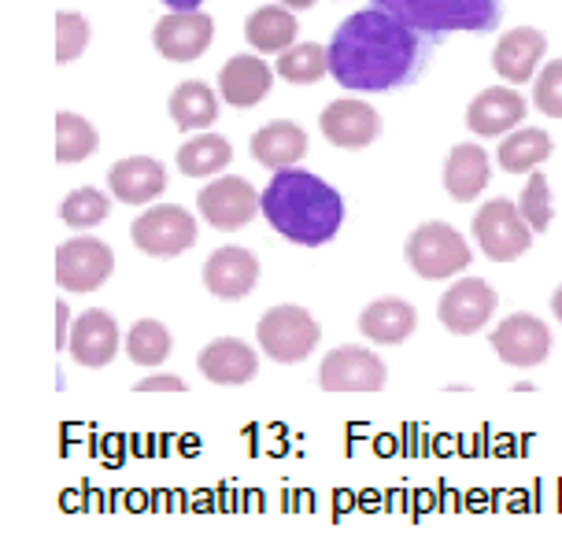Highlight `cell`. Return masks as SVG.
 I'll return each mask as SVG.
<instances>
[{
	"label": "cell",
	"instance_id": "obj_23",
	"mask_svg": "<svg viewBox=\"0 0 562 558\" xmlns=\"http://www.w3.org/2000/svg\"><path fill=\"white\" fill-rule=\"evenodd\" d=\"M248 148H252L256 163H263L267 171H285V167H296L307 156V134L304 126L278 118V123L259 126Z\"/></svg>",
	"mask_w": 562,
	"mask_h": 558
},
{
	"label": "cell",
	"instance_id": "obj_6",
	"mask_svg": "<svg viewBox=\"0 0 562 558\" xmlns=\"http://www.w3.org/2000/svg\"><path fill=\"white\" fill-rule=\"evenodd\" d=\"M474 241L481 244L492 263H515L533 244V226L521 218L518 204L507 196H496L474 215Z\"/></svg>",
	"mask_w": 562,
	"mask_h": 558
},
{
	"label": "cell",
	"instance_id": "obj_4",
	"mask_svg": "<svg viewBox=\"0 0 562 558\" xmlns=\"http://www.w3.org/2000/svg\"><path fill=\"white\" fill-rule=\"evenodd\" d=\"M256 341L267 358L274 363H304L323 341V326L311 318V311L296 304H278L259 318Z\"/></svg>",
	"mask_w": 562,
	"mask_h": 558
},
{
	"label": "cell",
	"instance_id": "obj_15",
	"mask_svg": "<svg viewBox=\"0 0 562 558\" xmlns=\"http://www.w3.org/2000/svg\"><path fill=\"white\" fill-rule=\"evenodd\" d=\"M259 282V259L248 248H215L204 263V285L218 300H245Z\"/></svg>",
	"mask_w": 562,
	"mask_h": 558
},
{
	"label": "cell",
	"instance_id": "obj_7",
	"mask_svg": "<svg viewBox=\"0 0 562 558\" xmlns=\"http://www.w3.org/2000/svg\"><path fill=\"white\" fill-rule=\"evenodd\" d=\"M130 237L145 255L175 259L196 244V218L182 204H159L134 218Z\"/></svg>",
	"mask_w": 562,
	"mask_h": 558
},
{
	"label": "cell",
	"instance_id": "obj_20",
	"mask_svg": "<svg viewBox=\"0 0 562 558\" xmlns=\"http://www.w3.org/2000/svg\"><path fill=\"white\" fill-rule=\"evenodd\" d=\"M196 371L215 385H248L259 374V358L252 344L237 337H218L196 355Z\"/></svg>",
	"mask_w": 562,
	"mask_h": 558
},
{
	"label": "cell",
	"instance_id": "obj_17",
	"mask_svg": "<svg viewBox=\"0 0 562 558\" xmlns=\"http://www.w3.org/2000/svg\"><path fill=\"white\" fill-rule=\"evenodd\" d=\"M548 53V37L533 26H515L492 48V67L510 86H521L537 75V64Z\"/></svg>",
	"mask_w": 562,
	"mask_h": 558
},
{
	"label": "cell",
	"instance_id": "obj_32",
	"mask_svg": "<svg viewBox=\"0 0 562 558\" xmlns=\"http://www.w3.org/2000/svg\"><path fill=\"white\" fill-rule=\"evenodd\" d=\"M112 215V196L100 193L93 185H82L59 204V218L75 229H89V226H100L104 218Z\"/></svg>",
	"mask_w": 562,
	"mask_h": 558
},
{
	"label": "cell",
	"instance_id": "obj_1",
	"mask_svg": "<svg viewBox=\"0 0 562 558\" xmlns=\"http://www.w3.org/2000/svg\"><path fill=\"white\" fill-rule=\"evenodd\" d=\"M326 56L329 75L348 93H393L426 71L434 45L429 34L370 4L334 30Z\"/></svg>",
	"mask_w": 562,
	"mask_h": 558
},
{
	"label": "cell",
	"instance_id": "obj_21",
	"mask_svg": "<svg viewBox=\"0 0 562 558\" xmlns=\"http://www.w3.org/2000/svg\"><path fill=\"white\" fill-rule=\"evenodd\" d=\"M274 86V71L252 53H240L226 59L223 71H218V89H223V101L229 107H252L270 93Z\"/></svg>",
	"mask_w": 562,
	"mask_h": 558
},
{
	"label": "cell",
	"instance_id": "obj_37",
	"mask_svg": "<svg viewBox=\"0 0 562 558\" xmlns=\"http://www.w3.org/2000/svg\"><path fill=\"white\" fill-rule=\"evenodd\" d=\"M56 318H59V333H56V348H67L70 344V322H67V304L56 307Z\"/></svg>",
	"mask_w": 562,
	"mask_h": 558
},
{
	"label": "cell",
	"instance_id": "obj_27",
	"mask_svg": "<svg viewBox=\"0 0 562 558\" xmlns=\"http://www.w3.org/2000/svg\"><path fill=\"white\" fill-rule=\"evenodd\" d=\"M167 107L178 129H207L218 118V101L204 82H182L170 93Z\"/></svg>",
	"mask_w": 562,
	"mask_h": 558
},
{
	"label": "cell",
	"instance_id": "obj_16",
	"mask_svg": "<svg viewBox=\"0 0 562 558\" xmlns=\"http://www.w3.org/2000/svg\"><path fill=\"white\" fill-rule=\"evenodd\" d=\"M67 352L75 355V363L89 366V371H97V366H108L119 352V326L115 318L108 311H100V307H89L75 318V326H70V344Z\"/></svg>",
	"mask_w": 562,
	"mask_h": 558
},
{
	"label": "cell",
	"instance_id": "obj_3",
	"mask_svg": "<svg viewBox=\"0 0 562 558\" xmlns=\"http://www.w3.org/2000/svg\"><path fill=\"white\" fill-rule=\"evenodd\" d=\"M422 34H488L504 19V0H367Z\"/></svg>",
	"mask_w": 562,
	"mask_h": 558
},
{
	"label": "cell",
	"instance_id": "obj_11",
	"mask_svg": "<svg viewBox=\"0 0 562 558\" xmlns=\"http://www.w3.org/2000/svg\"><path fill=\"white\" fill-rule=\"evenodd\" d=\"M196 212L215 229L234 234V229L252 223L256 215H263V204H259V193L252 189V182H245V178H237V174H226V178H218V182L200 189Z\"/></svg>",
	"mask_w": 562,
	"mask_h": 558
},
{
	"label": "cell",
	"instance_id": "obj_36",
	"mask_svg": "<svg viewBox=\"0 0 562 558\" xmlns=\"http://www.w3.org/2000/svg\"><path fill=\"white\" fill-rule=\"evenodd\" d=\"M186 382L178 374H156V377H145V382L134 385V392H182Z\"/></svg>",
	"mask_w": 562,
	"mask_h": 558
},
{
	"label": "cell",
	"instance_id": "obj_14",
	"mask_svg": "<svg viewBox=\"0 0 562 558\" xmlns=\"http://www.w3.org/2000/svg\"><path fill=\"white\" fill-rule=\"evenodd\" d=\"M318 126H323V137L334 148H348V152H356V148H367L370 141H378L381 115L367 101L345 96V101L326 104V112L318 115Z\"/></svg>",
	"mask_w": 562,
	"mask_h": 558
},
{
	"label": "cell",
	"instance_id": "obj_12",
	"mask_svg": "<svg viewBox=\"0 0 562 558\" xmlns=\"http://www.w3.org/2000/svg\"><path fill=\"white\" fill-rule=\"evenodd\" d=\"M492 348H496V355L504 358L507 366H521V371H529V366H540L544 358L551 355V330L548 322H540L537 315H507L504 322L492 330Z\"/></svg>",
	"mask_w": 562,
	"mask_h": 558
},
{
	"label": "cell",
	"instance_id": "obj_8",
	"mask_svg": "<svg viewBox=\"0 0 562 558\" xmlns=\"http://www.w3.org/2000/svg\"><path fill=\"white\" fill-rule=\"evenodd\" d=\"M115 271V252L100 237H75L56 248V282L64 293H97Z\"/></svg>",
	"mask_w": 562,
	"mask_h": 558
},
{
	"label": "cell",
	"instance_id": "obj_25",
	"mask_svg": "<svg viewBox=\"0 0 562 558\" xmlns=\"http://www.w3.org/2000/svg\"><path fill=\"white\" fill-rule=\"evenodd\" d=\"M296 34H300L296 15L281 4L259 8V12L248 15V23H245V37L256 53H285V48H293Z\"/></svg>",
	"mask_w": 562,
	"mask_h": 558
},
{
	"label": "cell",
	"instance_id": "obj_28",
	"mask_svg": "<svg viewBox=\"0 0 562 558\" xmlns=\"http://www.w3.org/2000/svg\"><path fill=\"white\" fill-rule=\"evenodd\" d=\"M229 159H234V148H229L226 137L196 134L178 148V171L186 178H207V174H218L223 167H229Z\"/></svg>",
	"mask_w": 562,
	"mask_h": 558
},
{
	"label": "cell",
	"instance_id": "obj_35",
	"mask_svg": "<svg viewBox=\"0 0 562 558\" xmlns=\"http://www.w3.org/2000/svg\"><path fill=\"white\" fill-rule=\"evenodd\" d=\"M533 104L540 115L562 118V59L548 64L533 82Z\"/></svg>",
	"mask_w": 562,
	"mask_h": 558
},
{
	"label": "cell",
	"instance_id": "obj_33",
	"mask_svg": "<svg viewBox=\"0 0 562 558\" xmlns=\"http://www.w3.org/2000/svg\"><path fill=\"white\" fill-rule=\"evenodd\" d=\"M518 212H521V218H526L529 226H533V234H544V229L551 226L555 207H551V185H548V178L540 171L529 174V182H526V189H521V196H518Z\"/></svg>",
	"mask_w": 562,
	"mask_h": 558
},
{
	"label": "cell",
	"instance_id": "obj_34",
	"mask_svg": "<svg viewBox=\"0 0 562 558\" xmlns=\"http://www.w3.org/2000/svg\"><path fill=\"white\" fill-rule=\"evenodd\" d=\"M89 45V23L78 12H59L56 15V64H70L86 53Z\"/></svg>",
	"mask_w": 562,
	"mask_h": 558
},
{
	"label": "cell",
	"instance_id": "obj_19",
	"mask_svg": "<svg viewBox=\"0 0 562 558\" xmlns=\"http://www.w3.org/2000/svg\"><path fill=\"white\" fill-rule=\"evenodd\" d=\"M167 182V167L153 156H126L108 171V189H112L115 201L123 204H148L164 193Z\"/></svg>",
	"mask_w": 562,
	"mask_h": 558
},
{
	"label": "cell",
	"instance_id": "obj_5",
	"mask_svg": "<svg viewBox=\"0 0 562 558\" xmlns=\"http://www.w3.org/2000/svg\"><path fill=\"white\" fill-rule=\"evenodd\" d=\"M411 271L426 282H440V277H451L470 266V244L463 241L456 226L448 223H422L415 234L407 237L404 248Z\"/></svg>",
	"mask_w": 562,
	"mask_h": 558
},
{
	"label": "cell",
	"instance_id": "obj_31",
	"mask_svg": "<svg viewBox=\"0 0 562 558\" xmlns=\"http://www.w3.org/2000/svg\"><path fill=\"white\" fill-rule=\"evenodd\" d=\"M100 137L97 129L75 112H59L56 115V159L59 163H82L97 152Z\"/></svg>",
	"mask_w": 562,
	"mask_h": 558
},
{
	"label": "cell",
	"instance_id": "obj_13",
	"mask_svg": "<svg viewBox=\"0 0 562 558\" xmlns=\"http://www.w3.org/2000/svg\"><path fill=\"white\" fill-rule=\"evenodd\" d=\"M211 37H215V23L204 12H170L153 30L156 53L170 64H193L207 53Z\"/></svg>",
	"mask_w": 562,
	"mask_h": 558
},
{
	"label": "cell",
	"instance_id": "obj_10",
	"mask_svg": "<svg viewBox=\"0 0 562 558\" xmlns=\"http://www.w3.org/2000/svg\"><path fill=\"white\" fill-rule=\"evenodd\" d=\"M385 363L363 344H340L334 348L323 366H318V385L326 392H378L385 388Z\"/></svg>",
	"mask_w": 562,
	"mask_h": 558
},
{
	"label": "cell",
	"instance_id": "obj_22",
	"mask_svg": "<svg viewBox=\"0 0 562 558\" xmlns=\"http://www.w3.org/2000/svg\"><path fill=\"white\" fill-rule=\"evenodd\" d=\"M492 178V167H488V152L474 141H463L456 145L445 159V189L451 201L459 204H470L485 193Z\"/></svg>",
	"mask_w": 562,
	"mask_h": 558
},
{
	"label": "cell",
	"instance_id": "obj_38",
	"mask_svg": "<svg viewBox=\"0 0 562 558\" xmlns=\"http://www.w3.org/2000/svg\"><path fill=\"white\" fill-rule=\"evenodd\" d=\"M164 4L170 8V12H196L204 0H164Z\"/></svg>",
	"mask_w": 562,
	"mask_h": 558
},
{
	"label": "cell",
	"instance_id": "obj_9",
	"mask_svg": "<svg viewBox=\"0 0 562 558\" xmlns=\"http://www.w3.org/2000/svg\"><path fill=\"white\" fill-rule=\"evenodd\" d=\"M496 307H499V296L488 282H481V277H459V282L440 296L437 318L448 333L474 337L488 326V318L496 315Z\"/></svg>",
	"mask_w": 562,
	"mask_h": 558
},
{
	"label": "cell",
	"instance_id": "obj_40",
	"mask_svg": "<svg viewBox=\"0 0 562 558\" xmlns=\"http://www.w3.org/2000/svg\"><path fill=\"white\" fill-rule=\"evenodd\" d=\"M551 315H555L559 322H562V285L555 288V296H551Z\"/></svg>",
	"mask_w": 562,
	"mask_h": 558
},
{
	"label": "cell",
	"instance_id": "obj_2",
	"mask_svg": "<svg viewBox=\"0 0 562 558\" xmlns=\"http://www.w3.org/2000/svg\"><path fill=\"white\" fill-rule=\"evenodd\" d=\"M263 218L278 229L285 241L318 248L334 241L340 223H345V201L329 182L311 171H274L270 185L259 193Z\"/></svg>",
	"mask_w": 562,
	"mask_h": 558
},
{
	"label": "cell",
	"instance_id": "obj_39",
	"mask_svg": "<svg viewBox=\"0 0 562 558\" xmlns=\"http://www.w3.org/2000/svg\"><path fill=\"white\" fill-rule=\"evenodd\" d=\"M274 4H285V8H296V12H304V8H315L318 0H274Z\"/></svg>",
	"mask_w": 562,
	"mask_h": 558
},
{
	"label": "cell",
	"instance_id": "obj_24",
	"mask_svg": "<svg viewBox=\"0 0 562 558\" xmlns=\"http://www.w3.org/2000/svg\"><path fill=\"white\" fill-rule=\"evenodd\" d=\"M418 326L415 307L400 296H385V300H374L370 307H363L359 315V333L370 337L374 344H404Z\"/></svg>",
	"mask_w": 562,
	"mask_h": 558
},
{
	"label": "cell",
	"instance_id": "obj_26",
	"mask_svg": "<svg viewBox=\"0 0 562 558\" xmlns=\"http://www.w3.org/2000/svg\"><path fill=\"white\" fill-rule=\"evenodd\" d=\"M551 152H555V141L548 137V129L526 126V129H518V134L504 137L496 159L507 174H533L540 163H548Z\"/></svg>",
	"mask_w": 562,
	"mask_h": 558
},
{
	"label": "cell",
	"instance_id": "obj_29",
	"mask_svg": "<svg viewBox=\"0 0 562 558\" xmlns=\"http://www.w3.org/2000/svg\"><path fill=\"white\" fill-rule=\"evenodd\" d=\"M170 348H175V341H170V330L164 322H156V318H140V322L130 326V333H126L130 363L159 366L170 355Z\"/></svg>",
	"mask_w": 562,
	"mask_h": 558
},
{
	"label": "cell",
	"instance_id": "obj_18",
	"mask_svg": "<svg viewBox=\"0 0 562 558\" xmlns=\"http://www.w3.org/2000/svg\"><path fill=\"white\" fill-rule=\"evenodd\" d=\"M526 118V96L510 86H492L467 107V126L477 137H504Z\"/></svg>",
	"mask_w": 562,
	"mask_h": 558
},
{
	"label": "cell",
	"instance_id": "obj_30",
	"mask_svg": "<svg viewBox=\"0 0 562 558\" xmlns=\"http://www.w3.org/2000/svg\"><path fill=\"white\" fill-rule=\"evenodd\" d=\"M278 75L285 78V82L293 86H315L323 82V78L329 75V56L323 45L315 42H304V45H293L285 48L278 59Z\"/></svg>",
	"mask_w": 562,
	"mask_h": 558
}]
</instances>
